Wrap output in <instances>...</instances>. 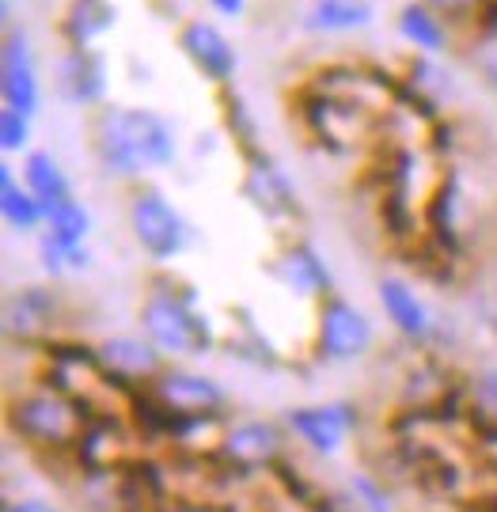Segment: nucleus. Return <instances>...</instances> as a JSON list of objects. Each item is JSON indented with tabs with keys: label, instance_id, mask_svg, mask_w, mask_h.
I'll return each mask as SVG.
<instances>
[{
	"label": "nucleus",
	"instance_id": "nucleus-10",
	"mask_svg": "<svg viewBox=\"0 0 497 512\" xmlns=\"http://www.w3.org/2000/svg\"><path fill=\"white\" fill-rule=\"evenodd\" d=\"M243 198L266 220H277V224L281 220H300V198H296L289 175L262 148L243 156Z\"/></svg>",
	"mask_w": 497,
	"mask_h": 512
},
{
	"label": "nucleus",
	"instance_id": "nucleus-19",
	"mask_svg": "<svg viewBox=\"0 0 497 512\" xmlns=\"http://www.w3.org/2000/svg\"><path fill=\"white\" fill-rule=\"evenodd\" d=\"M23 183H27V190L35 194L38 202L46 205V213H50L54 205L76 198L65 167L57 164L50 152H42V148H38V152H27V160H23Z\"/></svg>",
	"mask_w": 497,
	"mask_h": 512
},
{
	"label": "nucleus",
	"instance_id": "nucleus-16",
	"mask_svg": "<svg viewBox=\"0 0 497 512\" xmlns=\"http://www.w3.org/2000/svg\"><path fill=\"white\" fill-rule=\"evenodd\" d=\"M57 311H61V296L57 293H50V289H23V293L8 300V311H4L8 338L35 342L46 330H54Z\"/></svg>",
	"mask_w": 497,
	"mask_h": 512
},
{
	"label": "nucleus",
	"instance_id": "nucleus-8",
	"mask_svg": "<svg viewBox=\"0 0 497 512\" xmlns=\"http://www.w3.org/2000/svg\"><path fill=\"white\" fill-rule=\"evenodd\" d=\"M285 425H289L293 440H300L312 456L331 459L353 440L357 425H361V414H357V406L350 399H331V403L293 406L285 414Z\"/></svg>",
	"mask_w": 497,
	"mask_h": 512
},
{
	"label": "nucleus",
	"instance_id": "nucleus-13",
	"mask_svg": "<svg viewBox=\"0 0 497 512\" xmlns=\"http://www.w3.org/2000/svg\"><path fill=\"white\" fill-rule=\"evenodd\" d=\"M270 274L289 289L293 296L304 300H323L334 293V277L327 270L323 255L315 251L308 239H289L277 247L274 262H270Z\"/></svg>",
	"mask_w": 497,
	"mask_h": 512
},
{
	"label": "nucleus",
	"instance_id": "nucleus-14",
	"mask_svg": "<svg viewBox=\"0 0 497 512\" xmlns=\"http://www.w3.org/2000/svg\"><path fill=\"white\" fill-rule=\"evenodd\" d=\"M179 46H183L186 61H190L209 84H221L224 88V84L236 76L240 57H236V46L228 42V35H224L221 27H213V23H205V19H190V23H183V31H179Z\"/></svg>",
	"mask_w": 497,
	"mask_h": 512
},
{
	"label": "nucleus",
	"instance_id": "nucleus-20",
	"mask_svg": "<svg viewBox=\"0 0 497 512\" xmlns=\"http://www.w3.org/2000/svg\"><path fill=\"white\" fill-rule=\"evenodd\" d=\"M372 23L369 0H315L308 12V27L323 35H342V31H361Z\"/></svg>",
	"mask_w": 497,
	"mask_h": 512
},
{
	"label": "nucleus",
	"instance_id": "nucleus-7",
	"mask_svg": "<svg viewBox=\"0 0 497 512\" xmlns=\"http://www.w3.org/2000/svg\"><path fill=\"white\" fill-rule=\"evenodd\" d=\"M289 425L270 418H236L224 421L221 437H217V456L232 467V471H270L277 467L285 452H289Z\"/></svg>",
	"mask_w": 497,
	"mask_h": 512
},
{
	"label": "nucleus",
	"instance_id": "nucleus-12",
	"mask_svg": "<svg viewBox=\"0 0 497 512\" xmlns=\"http://www.w3.org/2000/svg\"><path fill=\"white\" fill-rule=\"evenodd\" d=\"M380 304H384L391 327L399 330V338L410 342V346H433L437 342V315L433 308L422 300V293L403 281V277H380Z\"/></svg>",
	"mask_w": 497,
	"mask_h": 512
},
{
	"label": "nucleus",
	"instance_id": "nucleus-26",
	"mask_svg": "<svg viewBox=\"0 0 497 512\" xmlns=\"http://www.w3.org/2000/svg\"><path fill=\"white\" fill-rule=\"evenodd\" d=\"M350 490L365 512H391V497H387L384 482H376L372 475H353Z\"/></svg>",
	"mask_w": 497,
	"mask_h": 512
},
{
	"label": "nucleus",
	"instance_id": "nucleus-6",
	"mask_svg": "<svg viewBox=\"0 0 497 512\" xmlns=\"http://www.w3.org/2000/svg\"><path fill=\"white\" fill-rule=\"evenodd\" d=\"M376 342L372 319L353 308L346 296H323L315 308V357L327 365H350L361 361Z\"/></svg>",
	"mask_w": 497,
	"mask_h": 512
},
{
	"label": "nucleus",
	"instance_id": "nucleus-18",
	"mask_svg": "<svg viewBox=\"0 0 497 512\" xmlns=\"http://www.w3.org/2000/svg\"><path fill=\"white\" fill-rule=\"evenodd\" d=\"M114 12L111 0H69L65 16H61V38L69 46H92L99 35H107L114 27Z\"/></svg>",
	"mask_w": 497,
	"mask_h": 512
},
{
	"label": "nucleus",
	"instance_id": "nucleus-30",
	"mask_svg": "<svg viewBox=\"0 0 497 512\" xmlns=\"http://www.w3.org/2000/svg\"><path fill=\"white\" fill-rule=\"evenodd\" d=\"M209 4H213L221 16H240L243 8H247V0H209Z\"/></svg>",
	"mask_w": 497,
	"mask_h": 512
},
{
	"label": "nucleus",
	"instance_id": "nucleus-28",
	"mask_svg": "<svg viewBox=\"0 0 497 512\" xmlns=\"http://www.w3.org/2000/svg\"><path fill=\"white\" fill-rule=\"evenodd\" d=\"M0 512H61V509H57L50 497L23 494V497H4V509Z\"/></svg>",
	"mask_w": 497,
	"mask_h": 512
},
{
	"label": "nucleus",
	"instance_id": "nucleus-21",
	"mask_svg": "<svg viewBox=\"0 0 497 512\" xmlns=\"http://www.w3.org/2000/svg\"><path fill=\"white\" fill-rule=\"evenodd\" d=\"M399 31H403L406 42H414L422 54H441L448 46V31H444V19L425 4V0H414L399 12Z\"/></svg>",
	"mask_w": 497,
	"mask_h": 512
},
{
	"label": "nucleus",
	"instance_id": "nucleus-11",
	"mask_svg": "<svg viewBox=\"0 0 497 512\" xmlns=\"http://www.w3.org/2000/svg\"><path fill=\"white\" fill-rule=\"evenodd\" d=\"M0 99H4V107L19 110L27 118H35L42 107L35 54H31L27 35H19V31H8L4 46H0Z\"/></svg>",
	"mask_w": 497,
	"mask_h": 512
},
{
	"label": "nucleus",
	"instance_id": "nucleus-4",
	"mask_svg": "<svg viewBox=\"0 0 497 512\" xmlns=\"http://www.w3.org/2000/svg\"><path fill=\"white\" fill-rule=\"evenodd\" d=\"M145 395L167 421H186V425H209V421L221 425L232 410V399L221 380L175 365V361L160 372V380L148 387Z\"/></svg>",
	"mask_w": 497,
	"mask_h": 512
},
{
	"label": "nucleus",
	"instance_id": "nucleus-27",
	"mask_svg": "<svg viewBox=\"0 0 497 512\" xmlns=\"http://www.w3.org/2000/svg\"><path fill=\"white\" fill-rule=\"evenodd\" d=\"M425 4L444 19H467L486 8V0H425Z\"/></svg>",
	"mask_w": 497,
	"mask_h": 512
},
{
	"label": "nucleus",
	"instance_id": "nucleus-1",
	"mask_svg": "<svg viewBox=\"0 0 497 512\" xmlns=\"http://www.w3.org/2000/svg\"><path fill=\"white\" fill-rule=\"evenodd\" d=\"M88 137L99 167L126 183H141V175L171 167L179 156L167 118L148 107H103L92 118Z\"/></svg>",
	"mask_w": 497,
	"mask_h": 512
},
{
	"label": "nucleus",
	"instance_id": "nucleus-29",
	"mask_svg": "<svg viewBox=\"0 0 497 512\" xmlns=\"http://www.w3.org/2000/svg\"><path fill=\"white\" fill-rule=\"evenodd\" d=\"M160 512H228V509L213 505V501H171V505H164Z\"/></svg>",
	"mask_w": 497,
	"mask_h": 512
},
{
	"label": "nucleus",
	"instance_id": "nucleus-22",
	"mask_svg": "<svg viewBox=\"0 0 497 512\" xmlns=\"http://www.w3.org/2000/svg\"><path fill=\"white\" fill-rule=\"evenodd\" d=\"M46 232H50L57 243H65V247H88V236H92V213L76 202V198H69V202H61L50 209Z\"/></svg>",
	"mask_w": 497,
	"mask_h": 512
},
{
	"label": "nucleus",
	"instance_id": "nucleus-5",
	"mask_svg": "<svg viewBox=\"0 0 497 512\" xmlns=\"http://www.w3.org/2000/svg\"><path fill=\"white\" fill-rule=\"evenodd\" d=\"M126 217L137 247L152 262H171V258H179L190 247V228H186L183 213L171 205V198L160 186L145 183V179L129 183Z\"/></svg>",
	"mask_w": 497,
	"mask_h": 512
},
{
	"label": "nucleus",
	"instance_id": "nucleus-23",
	"mask_svg": "<svg viewBox=\"0 0 497 512\" xmlns=\"http://www.w3.org/2000/svg\"><path fill=\"white\" fill-rule=\"evenodd\" d=\"M38 262H42V270L46 274H69V270H88L92 266V251L88 247H65V243H57L50 232H42L38 236Z\"/></svg>",
	"mask_w": 497,
	"mask_h": 512
},
{
	"label": "nucleus",
	"instance_id": "nucleus-17",
	"mask_svg": "<svg viewBox=\"0 0 497 512\" xmlns=\"http://www.w3.org/2000/svg\"><path fill=\"white\" fill-rule=\"evenodd\" d=\"M0 213H4V220H8L16 232H42V228L50 224L46 205L27 190V183H19L8 160L0 164Z\"/></svg>",
	"mask_w": 497,
	"mask_h": 512
},
{
	"label": "nucleus",
	"instance_id": "nucleus-15",
	"mask_svg": "<svg viewBox=\"0 0 497 512\" xmlns=\"http://www.w3.org/2000/svg\"><path fill=\"white\" fill-rule=\"evenodd\" d=\"M57 95L73 107H99L107 95V65L92 46H69L57 57Z\"/></svg>",
	"mask_w": 497,
	"mask_h": 512
},
{
	"label": "nucleus",
	"instance_id": "nucleus-25",
	"mask_svg": "<svg viewBox=\"0 0 497 512\" xmlns=\"http://www.w3.org/2000/svg\"><path fill=\"white\" fill-rule=\"evenodd\" d=\"M467 395H471L475 414H482L486 421H494L497 425V365L475 372V380H471V387H467Z\"/></svg>",
	"mask_w": 497,
	"mask_h": 512
},
{
	"label": "nucleus",
	"instance_id": "nucleus-9",
	"mask_svg": "<svg viewBox=\"0 0 497 512\" xmlns=\"http://www.w3.org/2000/svg\"><path fill=\"white\" fill-rule=\"evenodd\" d=\"M92 357L99 372L114 387H126V391H148L160 380V372L171 365L145 334H111L92 349Z\"/></svg>",
	"mask_w": 497,
	"mask_h": 512
},
{
	"label": "nucleus",
	"instance_id": "nucleus-3",
	"mask_svg": "<svg viewBox=\"0 0 497 512\" xmlns=\"http://www.w3.org/2000/svg\"><path fill=\"white\" fill-rule=\"evenodd\" d=\"M137 327L175 365L213 349V327L198 308V296L175 277H156L148 285L137 308Z\"/></svg>",
	"mask_w": 497,
	"mask_h": 512
},
{
	"label": "nucleus",
	"instance_id": "nucleus-2",
	"mask_svg": "<svg viewBox=\"0 0 497 512\" xmlns=\"http://www.w3.org/2000/svg\"><path fill=\"white\" fill-rule=\"evenodd\" d=\"M8 433L38 456H69L88 444L92 410L61 384L23 387L8 399Z\"/></svg>",
	"mask_w": 497,
	"mask_h": 512
},
{
	"label": "nucleus",
	"instance_id": "nucleus-24",
	"mask_svg": "<svg viewBox=\"0 0 497 512\" xmlns=\"http://www.w3.org/2000/svg\"><path fill=\"white\" fill-rule=\"evenodd\" d=\"M27 145H31V118L12 107H0V148L12 156L27 152Z\"/></svg>",
	"mask_w": 497,
	"mask_h": 512
}]
</instances>
